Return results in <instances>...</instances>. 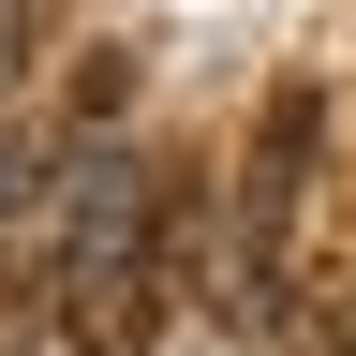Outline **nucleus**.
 Segmentation results:
<instances>
[{
  "label": "nucleus",
  "mask_w": 356,
  "mask_h": 356,
  "mask_svg": "<svg viewBox=\"0 0 356 356\" xmlns=\"http://www.w3.org/2000/svg\"><path fill=\"white\" fill-rule=\"evenodd\" d=\"M312 149H327V89L282 74L252 119V163H238V341H267V297H282V252H297V208H312Z\"/></svg>",
  "instance_id": "f257e3e1"
}]
</instances>
